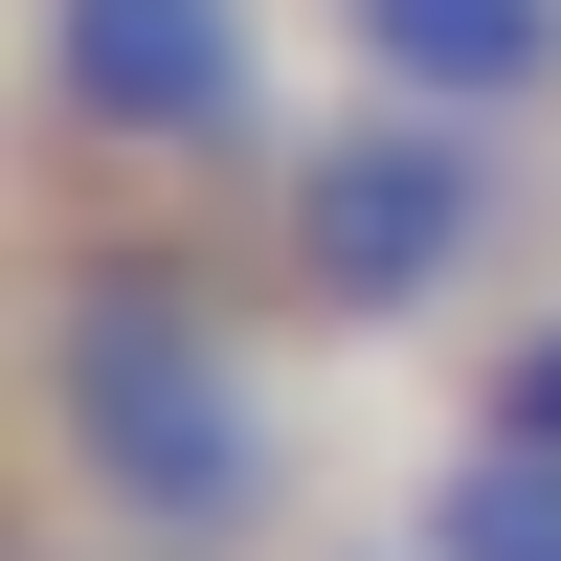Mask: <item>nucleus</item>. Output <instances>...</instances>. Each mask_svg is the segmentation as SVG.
<instances>
[{"mask_svg": "<svg viewBox=\"0 0 561 561\" xmlns=\"http://www.w3.org/2000/svg\"><path fill=\"white\" fill-rule=\"evenodd\" d=\"M23 494L90 517L113 561H270L293 539V404L270 337L180 225H68L23 314Z\"/></svg>", "mask_w": 561, "mask_h": 561, "instance_id": "1", "label": "nucleus"}, {"mask_svg": "<svg viewBox=\"0 0 561 561\" xmlns=\"http://www.w3.org/2000/svg\"><path fill=\"white\" fill-rule=\"evenodd\" d=\"M23 135L113 225H180V203H225V180H293L248 0H23Z\"/></svg>", "mask_w": 561, "mask_h": 561, "instance_id": "2", "label": "nucleus"}, {"mask_svg": "<svg viewBox=\"0 0 561 561\" xmlns=\"http://www.w3.org/2000/svg\"><path fill=\"white\" fill-rule=\"evenodd\" d=\"M494 270H517V135H449V113L293 135V180H270V293H293L314 337H449V314H494Z\"/></svg>", "mask_w": 561, "mask_h": 561, "instance_id": "3", "label": "nucleus"}, {"mask_svg": "<svg viewBox=\"0 0 561 561\" xmlns=\"http://www.w3.org/2000/svg\"><path fill=\"white\" fill-rule=\"evenodd\" d=\"M359 68V113H449V135H561V0H314Z\"/></svg>", "mask_w": 561, "mask_h": 561, "instance_id": "4", "label": "nucleus"}, {"mask_svg": "<svg viewBox=\"0 0 561 561\" xmlns=\"http://www.w3.org/2000/svg\"><path fill=\"white\" fill-rule=\"evenodd\" d=\"M404 539L427 561H561V449H427V494H404Z\"/></svg>", "mask_w": 561, "mask_h": 561, "instance_id": "5", "label": "nucleus"}, {"mask_svg": "<svg viewBox=\"0 0 561 561\" xmlns=\"http://www.w3.org/2000/svg\"><path fill=\"white\" fill-rule=\"evenodd\" d=\"M449 427H472V449H561V270L472 314V382H449Z\"/></svg>", "mask_w": 561, "mask_h": 561, "instance_id": "6", "label": "nucleus"}, {"mask_svg": "<svg viewBox=\"0 0 561 561\" xmlns=\"http://www.w3.org/2000/svg\"><path fill=\"white\" fill-rule=\"evenodd\" d=\"M0 561H113V539H90V517H45V494H23V539H0Z\"/></svg>", "mask_w": 561, "mask_h": 561, "instance_id": "7", "label": "nucleus"}, {"mask_svg": "<svg viewBox=\"0 0 561 561\" xmlns=\"http://www.w3.org/2000/svg\"><path fill=\"white\" fill-rule=\"evenodd\" d=\"M337 561H427V539H337Z\"/></svg>", "mask_w": 561, "mask_h": 561, "instance_id": "8", "label": "nucleus"}]
</instances>
